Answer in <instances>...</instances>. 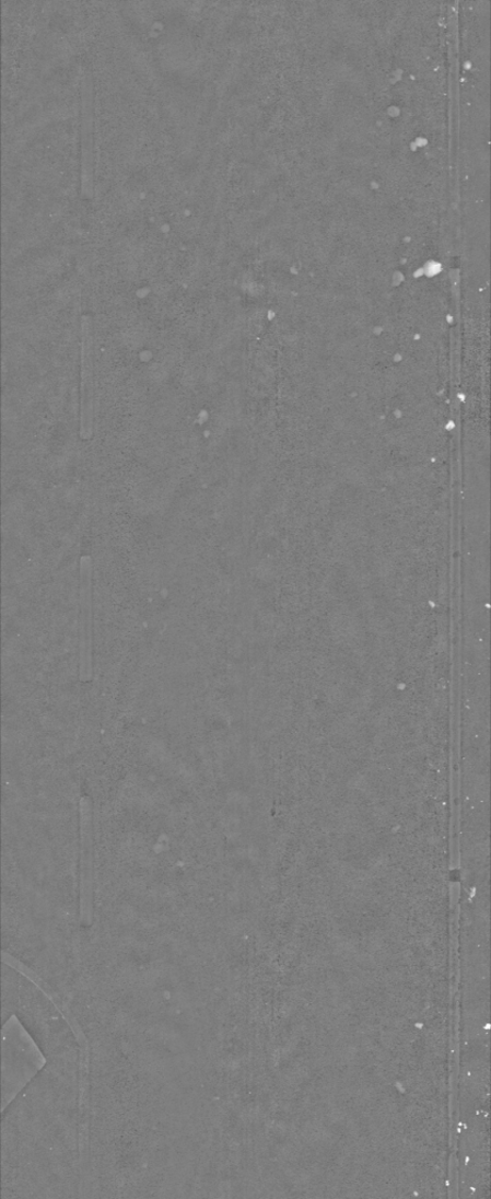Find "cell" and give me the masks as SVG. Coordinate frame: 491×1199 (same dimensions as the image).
<instances>
[{
  "mask_svg": "<svg viewBox=\"0 0 491 1199\" xmlns=\"http://www.w3.org/2000/svg\"><path fill=\"white\" fill-rule=\"evenodd\" d=\"M80 921L92 922L93 909V846L92 805L89 796L80 799Z\"/></svg>",
  "mask_w": 491,
  "mask_h": 1199,
  "instance_id": "cell-1",
  "label": "cell"
},
{
  "mask_svg": "<svg viewBox=\"0 0 491 1199\" xmlns=\"http://www.w3.org/2000/svg\"><path fill=\"white\" fill-rule=\"evenodd\" d=\"M81 344H80V438L90 440L93 436L94 418V386L92 369V337L91 316H81Z\"/></svg>",
  "mask_w": 491,
  "mask_h": 1199,
  "instance_id": "cell-2",
  "label": "cell"
},
{
  "mask_svg": "<svg viewBox=\"0 0 491 1199\" xmlns=\"http://www.w3.org/2000/svg\"><path fill=\"white\" fill-rule=\"evenodd\" d=\"M80 679H92V560L84 556L80 560Z\"/></svg>",
  "mask_w": 491,
  "mask_h": 1199,
  "instance_id": "cell-3",
  "label": "cell"
}]
</instances>
